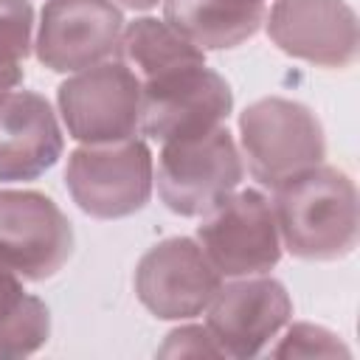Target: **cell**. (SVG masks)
<instances>
[{
    "instance_id": "6da1fadb",
    "label": "cell",
    "mask_w": 360,
    "mask_h": 360,
    "mask_svg": "<svg viewBox=\"0 0 360 360\" xmlns=\"http://www.w3.org/2000/svg\"><path fill=\"white\" fill-rule=\"evenodd\" d=\"M276 225L301 259H338L357 245V194L352 180L326 166H312L276 188Z\"/></svg>"
},
{
    "instance_id": "7a4b0ae2",
    "label": "cell",
    "mask_w": 360,
    "mask_h": 360,
    "mask_svg": "<svg viewBox=\"0 0 360 360\" xmlns=\"http://www.w3.org/2000/svg\"><path fill=\"white\" fill-rule=\"evenodd\" d=\"M239 127L250 172L262 186L278 188L323 158L321 124L298 101L262 98L242 112Z\"/></svg>"
},
{
    "instance_id": "3957f363",
    "label": "cell",
    "mask_w": 360,
    "mask_h": 360,
    "mask_svg": "<svg viewBox=\"0 0 360 360\" xmlns=\"http://www.w3.org/2000/svg\"><path fill=\"white\" fill-rule=\"evenodd\" d=\"M242 180V160L228 129L163 143L158 160V191L183 217L208 214Z\"/></svg>"
},
{
    "instance_id": "277c9868",
    "label": "cell",
    "mask_w": 360,
    "mask_h": 360,
    "mask_svg": "<svg viewBox=\"0 0 360 360\" xmlns=\"http://www.w3.org/2000/svg\"><path fill=\"white\" fill-rule=\"evenodd\" d=\"M231 110V90L222 76L200 65L172 68L141 84L143 132L169 143L205 135Z\"/></svg>"
},
{
    "instance_id": "5b68a950",
    "label": "cell",
    "mask_w": 360,
    "mask_h": 360,
    "mask_svg": "<svg viewBox=\"0 0 360 360\" xmlns=\"http://www.w3.org/2000/svg\"><path fill=\"white\" fill-rule=\"evenodd\" d=\"M65 177L82 211L101 219L127 217L149 200L152 158L138 138L87 143L70 155Z\"/></svg>"
},
{
    "instance_id": "8992f818",
    "label": "cell",
    "mask_w": 360,
    "mask_h": 360,
    "mask_svg": "<svg viewBox=\"0 0 360 360\" xmlns=\"http://www.w3.org/2000/svg\"><path fill=\"white\" fill-rule=\"evenodd\" d=\"M59 110L76 141H124L141 124V79L124 65H93L59 87Z\"/></svg>"
},
{
    "instance_id": "52a82bcc",
    "label": "cell",
    "mask_w": 360,
    "mask_h": 360,
    "mask_svg": "<svg viewBox=\"0 0 360 360\" xmlns=\"http://www.w3.org/2000/svg\"><path fill=\"white\" fill-rule=\"evenodd\" d=\"M200 245L219 276L264 273L278 262V225L259 191L228 194L200 225Z\"/></svg>"
},
{
    "instance_id": "ba28073f",
    "label": "cell",
    "mask_w": 360,
    "mask_h": 360,
    "mask_svg": "<svg viewBox=\"0 0 360 360\" xmlns=\"http://www.w3.org/2000/svg\"><path fill=\"white\" fill-rule=\"evenodd\" d=\"M73 250L65 214L37 191H0V264L22 278L53 276Z\"/></svg>"
},
{
    "instance_id": "9c48e42d",
    "label": "cell",
    "mask_w": 360,
    "mask_h": 360,
    "mask_svg": "<svg viewBox=\"0 0 360 360\" xmlns=\"http://www.w3.org/2000/svg\"><path fill=\"white\" fill-rule=\"evenodd\" d=\"M135 290L158 318H191L219 290V270L191 239H166L138 264Z\"/></svg>"
},
{
    "instance_id": "30bf717a",
    "label": "cell",
    "mask_w": 360,
    "mask_h": 360,
    "mask_svg": "<svg viewBox=\"0 0 360 360\" xmlns=\"http://www.w3.org/2000/svg\"><path fill=\"white\" fill-rule=\"evenodd\" d=\"M121 42V11L110 0H48L42 8L37 56L51 70L101 65Z\"/></svg>"
},
{
    "instance_id": "8fae6325",
    "label": "cell",
    "mask_w": 360,
    "mask_h": 360,
    "mask_svg": "<svg viewBox=\"0 0 360 360\" xmlns=\"http://www.w3.org/2000/svg\"><path fill=\"white\" fill-rule=\"evenodd\" d=\"M267 31L284 53L323 68H346L357 56V17L343 0H278Z\"/></svg>"
},
{
    "instance_id": "7c38bea8",
    "label": "cell",
    "mask_w": 360,
    "mask_h": 360,
    "mask_svg": "<svg viewBox=\"0 0 360 360\" xmlns=\"http://www.w3.org/2000/svg\"><path fill=\"white\" fill-rule=\"evenodd\" d=\"M287 290L273 278H248L219 287L208 304V332L225 354H256L290 318Z\"/></svg>"
},
{
    "instance_id": "4fadbf2b",
    "label": "cell",
    "mask_w": 360,
    "mask_h": 360,
    "mask_svg": "<svg viewBox=\"0 0 360 360\" xmlns=\"http://www.w3.org/2000/svg\"><path fill=\"white\" fill-rule=\"evenodd\" d=\"M62 155V132L37 93L20 90L0 98V180H31Z\"/></svg>"
},
{
    "instance_id": "5bb4252c",
    "label": "cell",
    "mask_w": 360,
    "mask_h": 360,
    "mask_svg": "<svg viewBox=\"0 0 360 360\" xmlns=\"http://www.w3.org/2000/svg\"><path fill=\"white\" fill-rule=\"evenodd\" d=\"M262 17L264 0H166V22L197 48H233Z\"/></svg>"
},
{
    "instance_id": "9a60e30c",
    "label": "cell",
    "mask_w": 360,
    "mask_h": 360,
    "mask_svg": "<svg viewBox=\"0 0 360 360\" xmlns=\"http://www.w3.org/2000/svg\"><path fill=\"white\" fill-rule=\"evenodd\" d=\"M118 48L124 51L127 62L143 79H152V76L166 73L172 68L202 62V51L197 45H191L169 22H158V20H149V17L129 22L121 31Z\"/></svg>"
},
{
    "instance_id": "2e32d148",
    "label": "cell",
    "mask_w": 360,
    "mask_h": 360,
    "mask_svg": "<svg viewBox=\"0 0 360 360\" xmlns=\"http://www.w3.org/2000/svg\"><path fill=\"white\" fill-rule=\"evenodd\" d=\"M48 338V309L25 295L14 270L0 264V357H20Z\"/></svg>"
},
{
    "instance_id": "e0dca14e",
    "label": "cell",
    "mask_w": 360,
    "mask_h": 360,
    "mask_svg": "<svg viewBox=\"0 0 360 360\" xmlns=\"http://www.w3.org/2000/svg\"><path fill=\"white\" fill-rule=\"evenodd\" d=\"M31 6L28 0H0V65H20L28 53Z\"/></svg>"
},
{
    "instance_id": "ac0fdd59",
    "label": "cell",
    "mask_w": 360,
    "mask_h": 360,
    "mask_svg": "<svg viewBox=\"0 0 360 360\" xmlns=\"http://www.w3.org/2000/svg\"><path fill=\"white\" fill-rule=\"evenodd\" d=\"M276 357H309V354H349L338 340L335 335L318 329V326H309V323H298L287 332L284 343L273 352Z\"/></svg>"
},
{
    "instance_id": "d6986e66",
    "label": "cell",
    "mask_w": 360,
    "mask_h": 360,
    "mask_svg": "<svg viewBox=\"0 0 360 360\" xmlns=\"http://www.w3.org/2000/svg\"><path fill=\"white\" fill-rule=\"evenodd\" d=\"M160 354H208V357H219L225 354L219 349V343L214 340V335L208 332V326H186L169 335V343L160 349Z\"/></svg>"
},
{
    "instance_id": "ffe728a7",
    "label": "cell",
    "mask_w": 360,
    "mask_h": 360,
    "mask_svg": "<svg viewBox=\"0 0 360 360\" xmlns=\"http://www.w3.org/2000/svg\"><path fill=\"white\" fill-rule=\"evenodd\" d=\"M20 79H22L20 65H0V98H6Z\"/></svg>"
},
{
    "instance_id": "44dd1931",
    "label": "cell",
    "mask_w": 360,
    "mask_h": 360,
    "mask_svg": "<svg viewBox=\"0 0 360 360\" xmlns=\"http://www.w3.org/2000/svg\"><path fill=\"white\" fill-rule=\"evenodd\" d=\"M124 6H129V8H152L158 0H121Z\"/></svg>"
}]
</instances>
